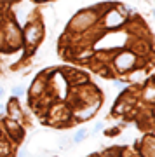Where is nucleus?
Segmentation results:
<instances>
[{"label": "nucleus", "mask_w": 155, "mask_h": 157, "mask_svg": "<svg viewBox=\"0 0 155 157\" xmlns=\"http://www.w3.org/2000/svg\"><path fill=\"white\" fill-rule=\"evenodd\" d=\"M25 37H26L28 47H32V49H33L35 45L40 42V39H42V26H40V25H30V26L26 28Z\"/></svg>", "instance_id": "nucleus-1"}, {"label": "nucleus", "mask_w": 155, "mask_h": 157, "mask_svg": "<svg viewBox=\"0 0 155 157\" xmlns=\"http://www.w3.org/2000/svg\"><path fill=\"white\" fill-rule=\"evenodd\" d=\"M105 23H106L108 28H117V26H120L122 23H124V17H122L117 11H110L108 14H106Z\"/></svg>", "instance_id": "nucleus-2"}, {"label": "nucleus", "mask_w": 155, "mask_h": 157, "mask_svg": "<svg viewBox=\"0 0 155 157\" xmlns=\"http://www.w3.org/2000/svg\"><path fill=\"white\" fill-rule=\"evenodd\" d=\"M117 67L120 68V70H126V68H131L134 63V56L131 54V52H122L120 56L115 59Z\"/></svg>", "instance_id": "nucleus-3"}, {"label": "nucleus", "mask_w": 155, "mask_h": 157, "mask_svg": "<svg viewBox=\"0 0 155 157\" xmlns=\"http://www.w3.org/2000/svg\"><path fill=\"white\" fill-rule=\"evenodd\" d=\"M7 128L12 131V136H14L16 140H19V138H21V129H19V128H14V122L7 121Z\"/></svg>", "instance_id": "nucleus-4"}, {"label": "nucleus", "mask_w": 155, "mask_h": 157, "mask_svg": "<svg viewBox=\"0 0 155 157\" xmlns=\"http://www.w3.org/2000/svg\"><path fill=\"white\" fill-rule=\"evenodd\" d=\"M85 135H87V131H85V129H80V131H77V135H75L73 141H75V143H80V141L85 138Z\"/></svg>", "instance_id": "nucleus-5"}, {"label": "nucleus", "mask_w": 155, "mask_h": 157, "mask_svg": "<svg viewBox=\"0 0 155 157\" xmlns=\"http://www.w3.org/2000/svg\"><path fill=\"white\" fill-rule=\"evenodd\" d=\"M23 86H17V87H14V89H12V93H14V96H21L23 94Z\"/></svg>", "instance_id": "nucleus-6"}, {"label": "nucleus", "mask_w": 155, "mask_h": 157, "mask_svg": "<svg viewBox=\"0 0 155 157\" xmlns=\"http://www.w3.org/2000/svg\"><path fill=\"white\" fill-rule=\"evenodd\" d=\"M2 93H4V91H2V89H0V96H2Z\"/></svg>", "instance_id": "nucleus-7"}, {"label": "nucleus", "mask_w": 155, "mask_h": 157, "mask_svg": "<svg viewBox=\"0 0 155 157\" xmlns=\"http://www.w3.org/2000/svg\"><path fill=\"white\" fill-rule=\"evenodd\" d=\"M0 113H2V107H0Z\"/></svg>", "instance_id": "nucleus-8"}]
</instances>
